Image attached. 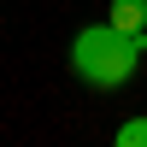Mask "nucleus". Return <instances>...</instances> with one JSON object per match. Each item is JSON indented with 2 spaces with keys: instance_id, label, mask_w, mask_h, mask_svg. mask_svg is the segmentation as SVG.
<instances>
[{
  "instance_id": "nucleus-1",
  "label": "nucleus",
  "mask_w": 147,
  "mask_h": 147,
  "mask_svg": "<svg viewBox=\"0 0 147 147\" xmlns=\"http://www.w3.org/2000/svg\"><path fill=\"white\" fill-rule=\"evenodd\" d=\"M141 53H147L141 35H124V30H112V24H88V30H77V41H71V71H77L88 88H124V82H136Z\"/></svg>"
},
{
  "instance_id": "nucleus-2",
  "label": "nucleus",
  "mask_w": 147,
  "mask_h": 147,
  "mask_svg": "<svg viewBox=\"0 0 147 147\" xmlns=\"http://www.w3.org/2000/svg\"><path fill=\"white\" fill-rule=\"evenodd\" d=\"M106 24L147 41V0H112V6H106Z\"/></svg>"
},
{
  "instance_id": "nucleus-3",
  "label": "nucleus",
  "mask_w": 147,
  "mask_h": 147,
  "mask_svg": "<svg viewBox=\"0 0 147 147\" xmlns=\"http://www.w3.org/2000/svg\"><path fill=\"white\" fill-rule=\"evenodd\" d=\"M112 147H147V118H124L118 136H112Z\"/></svg>"
}]
</instances>
